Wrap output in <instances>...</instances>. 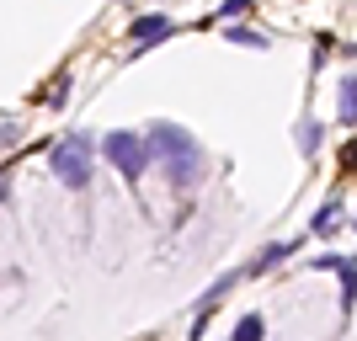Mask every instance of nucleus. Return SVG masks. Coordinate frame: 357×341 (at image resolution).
<instances>
[{"label": "nucleus", "instance_id": "f257e3e1", "mask_svg": "<svg viewBox=\"0 0 357 341\" xmlns=\"http://www.w3.org/2000/svg\"><path fill=\"white\" fill-rule=\"evenodd\" d=\"M144 139H149V155L165 165V181L176 192H197L208 181V149L197 144L192 128H181V123H149Z\"/></svg>", "mask_w": 357, "mask_h": 341}, {"label": "nucleus", "instance_id": "f03ea898", "mask_svg": "<svg viewBox=\"0 0 357 341\" xmlns=\"http://www.w3.org/2000/svg\"><path fill=\"white\" fill-rule=\"evenodd\" d=\"M91 134H64L54 139V149H48V171L59 176V187H70V192H86L91 187Z\"/></svg>", "mask_w": 357, "mask_h": 341}, {"label": "nucleus", "instance_id": "7ed1b4c3", "mask_svg": "<svg viewBox=\"0 0 357 341\" xmlns=\"http://www.w3.org/2000/svg\"><path fill=\"white\" fill-rule=\"evenodd\" d=\"M96 149L107 155V165H112V171H118L128 187H134V181H144V171L155 165V155H149V139L134 134V128H112V134H107Z\"/></svg>", "mask_w": 357, "mask_h": 341}, {"label": "nucleus", "instance_id": "20e7f679", "mask_svg": "<svg viewBox=\"0 0 357 341\" xmlns=\"http://www.w3.org/2000/svg\"><path fill=\"white\" fill-rule=\"evenodd\" d=\"M235 282H245V272H240V267H235V272H219V278L203 288V298H197V310H192V341H203V331H208V315L224 304V294H229Z\"/></svg>", "mask_w": 357, "mask_h": 341}, {"label": "nucleus", "instance_id": "39448f33", "mask_svg": "<svg viewBox=\"0 0 357 341\" xmlns=\"http://www.w3.org/2000/svg\"><path fill=\"white\" fill-rule=\"evenodd\" d=\"M165 38H176V22H171L165 11H144V16H134V22H128V43H134V54L165 43Z\"/></svg>", "mask_w": 357, "mask_h": 341}, {"label": "nucleus", "instance_id": "423d86ee", "mask_svg": "<svg viewBox=\"0 0 357 341\" xmlns=\"http://www.w3.org/2000/svg\"><path fill=\"white\" fill-rule=\"evenodd\" d=\"M288 256H298V240H272V245H261V251L251 256V262H245V278H261V272H272V267H283Z\"/></svg>", "mask_w": 357, "mask_h": 341}, {"label": "nucleus", "instance_id": "0eeeda50", "mask_svg": "<svg viewBox=\"0 0 357 341\" xmlns=\"http://www.w3.org/2000/svg\"><path fill=\"white\" fill-rule=\"evenodd\" d=\"M336 123H342V128H357V75H342V80H336Z\"/></svg>", "mask_w": 357, "mask_h": 341}, {"label": "nucleus", "instance_id": "6e6552de", "mask_svg": "<svg viewBox=\"0 0 357 341\" xmlns=\"http://www.w3.org/2000/svg\"><path fill=\"white\" fill-rule=\"evenodd\" d=\"M342 213H347V208H342V197H331V203H320V213H314V219H310V235L331 240V235H336V229H342Z\"/></svg>", "mask_w": 357, "mask_h": 341}, {"label": "nucleus", "instance_id": "1a4fd4ad", "mask_svg": "<svg viewBox=\"0 0 357 341\" xmlns=\"http://www.w3.org/2000/svg\"><path fill=\"white\" fill-rule=\"evenodd\" d=\"M224 38L235 48H272L267 43V32H256V27H240V22H224Z\"/></svg>", "mask_w": 357, "mask_h": 341}, {"label": "nucleus", "instance_id": "9d476101", "mask_svg": "<svg viewBox=\"0 0 357 341\" xmlns=\"http://www.w3.org/2000/svg\"><path fill=\"white\" fill-rule=\"evenodd\" d=\"M357 304V262L347 256V267H342V315H352Z\"/></svg>", "mask_w": 357, "mask_h": 341}, {"label": "nucleus", "instance_id": "9b49d317", "mask_svg": "<svg viewBox=\"0 0 357 341\" xmlns=\"http://www.w3.org/2000/svg\"><path fill=\"white\" fill-rule=\"evenodd\" d=\"M261 336H267V320L251 310V315H245V320L235 326V336H229V341H261Z\"/></svg>", "mask_w": 357, "mask_h": 341}, {"label": "nucleus", "instance_id": "f8f14e48", "mask_svg": "<svg viewBox=\"0 0 357 341\" xmlns=\"http://www.w3.org/2000/svg\"><path fill=\"white\" fill-rule=\"evenodd\" d=\"M320 139H326V128H320L314 118L298 123V149H304V155H314V149H320Z\"/></svg>", "mask_w": 357, "mask_h": 341}, {"label": "nucleus", "instance_id": "ddd939ff", "mask_svg": "<svg viewBox=\"0 0 357 341\" xmlns=\"http://www.w3.org/2000/svg\"><path fill=\"white\" fill-rule=\"evenodd\" d=\"M251 6H256V0H224L219 11H213V22H235V16H245Z\"/></svg>", "mask_w": 357, "mask_h": 341}, {"label": "nucleus", "instance_id": "4468645a", "mask_svg": "<svg viewBox=\"0 0 357 341\" xmlns=\"http://www.w3.org/2000/svg\"><path fill=\"white\" fill-rule=\"evenodd\" d=\"M342 165H347V171H357V139H352V144H342Z\"/></svg>", "mask_w": 357, "mask_h": 341}, {"label": "nucleus", "instance_id": "2eb2a0df", "mask_svg": "<svg viewBox=\"0 0 357 341\" xmlns=\"http://www.w3.org/2000/svg\"><path fill=\"white\" fill-rule=\"evenodd\" d=\"M6 197H11V176H0V203H6Z\"/></svg>", "mask_w": 357, "mask_h": 341}, {"label": "nucleus", "instance_id": "dca6fc26", "mask_svg": "<svg viewBox=\"0 0 357 341\" xmlns=\"http://www.w3.org/2000/svg\"><path fill=\"white\" fill-rule=\"evenodd\" d=\"M352 229H357V219H352Z\"/></svg>", "mask_w": 357, "mask_h": 341}]
</instances>
